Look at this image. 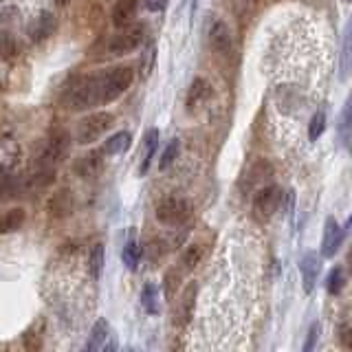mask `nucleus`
Segmentation results:
<instances>
[{
  "label": "nucleus",
  "mask_w": 352,
  "mask_h": 352,
  "mask_svg": "<svg viewBox=\"0 0 352 352\" xmlns=\"http://www.w3.org/2000/svg\"><path fill=\"white\" fill-rule=\"evenodd\" d=\"M71 110H88L93 106H102V82H99V75H91L84 77V80L77 82L71 93L69 99H66Z\"/></svg>",
  "instance_id": "1"
},
{
  "label": "nucleus",
  "mask_w": 352,
  "mask_h": 352,
  "mask_svg": "<svg viewBox=\"0 0 352 352\" xmlns=\"http://www.w3.org/2000/svg\"><path fill=\"white\" fill-rule=\"evenodd\" d=\"M132 80H135V73H132L130 66H117V69L102 73L99 75V82H102V102L104 104L115 102L117 97H121L128 91Z\"/></svg>",
  "instance_id": "2"
},
{
  "label": "nucleus",
  "mask_w": 352,
  "mask_h": 352,
  "mask_svg": "<svg viewBox=\"0 0 352 352\" xmlns=\"http://www.w3.org/2000/svg\"><path fill=\"white\" fill-rule=\"evenodd\" d=\"M115 124L113 113H95L88 115L80 126H77V143L82 146H88V143L97 141L99 137L104 135L106 130H110Z\"/></svg>",
  "instance_id": "3"
},
{
  "label": "nucleus",
  "mask_w": 352,
  "mask_h": 352,
  "mask_svg": "<svg viewBox=\"0 0 352 352\" xmlns=\"http://www.w3.org/2000/svg\"><path fill=\"white\" fill-rule=\"evenodd\" d=\"M190 216H192V205L181 196L165 198L157 207V218L163 225H170V227L183 225L185 220H190Z\"/></svg>",
  "instance_id": "4"
},
{
  "label": "nucleus",
  "mask_w": 352,
  "mask_h": 352,
  "mask_svg": "<svg viewBox=\"0 0 352 352\" xmlns=\"http://www.w3.org/2000/svg\"><path fill=\"white\" fill-rule=\"evenodd\" d=\"M143 27H124V31H119L117 36L108 40V53L110 55H128L132 51H137L143 42Z\"/></svg>",
  "instance_id": "5"
},
{
  "label": "nucleus",
  "mask_w": 352,
  "mask_h": 352,
  "mask_svg": "<svg viewBox=\"0 0 352 352\" xmlns=\"http://www.w3.org/2000/svg\"><path fill=\"white\" fill-rule=\"evenodd\" d=\"M282 205V190L275 185L262 187V190L253 198V209L258 212V216L262 218H271Z\"/></svg>",
  "instance_id": "6"
},
{
  "label": "nucleus",
  "mask_w": 352,
  "mask_h": 352,
  "mask_svg": "<svg viewBox=\"0 0 352 352\" xmlns=\"http://www.w3.org/2000/svg\"><path fill=\"white\" fill-rule=\"evenodd\" d=\"M117 348V337L113 333V328L106 322V319H99V322L93 326L91 339L86 341V350H99V352H108Z\"/></svg>",
  "instance_id": "7"
},
{
  "label": "nucleus",
  "mask_w": 352,
  "mask_h": 352,
  "mask_svg": "<svg viewBox=\"0 0 352 352\" xmlns=\"http://www.w3.org/2000/svg\"><path fill=\"white\" fill-rule=\"evenodd\" d=\"M71 146V137H69V132L66 130H58V132H53V137L47 141V148H44L42 152V165H53V163H58L66 150H69Z\"/></svg>",
  "instance_id": "8"
},
{
  "label": "nucleus",
  "mask_w": 352,
  "mask_h": 352,
  "mask_svg": "<svg viewBox=\"0 0 352 352\" xmlns=\"http://www.w3.org/2000/svg\"><path fill=\"white\" fill-rule=\"evenodd\" d=\"M346 231L339 227L337 220L330 216L326 218V225H324V240H322V256L324 258H333L335 253L339 251L341 242H344Z\"/></svg>",
  "instance_id": "9"
},
{
  "label": "nucleus",
  "mask_w": 352,
  "mask_h": 352,
  "mask_svg": "<svg viewBox=\"0 0 352 352\" xmlns=\"http://www.w3.org/2000/svg\"><path fill=\"white\" fill-rule=\"evenodd\" d=\"M322 258H319L317 253L311 251V253H304V258L300 260V273H302V282H304V291L306 293H313L315 291L319 271H322Z\"/></svg>",
  "instance_id": "10"
},
{
  "label": "nucleus",
  "mask_w": 352,
  "mask_h": 352,
  "mask_svg": "<svg viewBox=\"0 0 352 352\" xmlns=\"http://www.w3.org/2000/svg\"><path fill=\"white\" fill-rule=\"evenodd\" d=\"M352 73V16L348 18L341 36V53H339V80H348Z\"/></svg>",
  "instance_id": "11"
},
{
  "label": "nucleus",
  "mask_w": 352,
  "mask_h": 352,
  "mask_svg": "<svg viewBox=\"0 0 352 352\" xmlns=\"http://www.w3.org/2000/svg\"><path fill=\"white\" fill-rule=\"evenodd\" d=\"M102 154H104V150L102 152H88V154H84V157L77 159V163H75L77 176H82V179H95V176L104 168Z\"/></svg>",
  "instance_id": "12"
},
{
  "label": "nucleus",
  "mask_w": 352,
  "mask_h": 352,
  "mask_svg": "<svg viewBox=\"0 0 352 352\" xmlns=\"http://www.w3.org/2000/svg\"><path fill=\"white\" fill-rule=\"evenodd\" d=\"M337 137L341 146L346 150H352V97L346 99L344 108H341L339 119H337Z\"/></svg>",
  "instance_id": "13"
},
{
  "label": "nucleus",
  "mask_w": 352,
  "mask_h": 352,
  "mask_svg": "<svg viewBox=\"0 0 352 352\" xmlns=\"http://www.w3.org/2000/svg\"><path fill=\"white\" fill-rule=\"evenodd\" d=\"M209 44L220 55H227L231 51V31L223 20H216L209 29Z\"/></svg>",
  "instance_id": "14"
},
{
  "label": "nucleus",
  "mask_w": 352,
  "mask_h": 352,
  "mask_svg": "<svg viewBox=\"0 0 352 352\" xmlns=\"http://www.w3.org/2000/svg\"><path fill=\"white\" fill-rule=\"evenodd\" d=\"M137 7H139V0H119L113 9V25L119 29L128 27L137 16Z\"/></svg>",
  "instance_id": "15"
},
{
  "label": "nucleus",
  "mask_w": 352,
  "mask_h": 352,
  "mask_svg": "<svg viewBox=\"0 0 352 352\" xmlns=\"http://www.w3.org/2000/svg\"><path fill=\"white\" fill-rule=\"evenodd\" d=\"M55 31V16L49 14V11H44V14H40V18H36V22L31 25L29 29V36L33 42H42L53 36Z\"/></svg>",
  "instance_id": "16"
},
{
  "label": "nucleus",
  "mask_w": 352,
  "mask_h": 352,
  "mask_svg": "<svg viewBox=\"0 0 352 352\" xmlns=\"http://www.w3.org/2000/svg\"><path fill=\"white\" fill-rule=\"evenodd\" d=\"M209 95H212V86H209V82L203 80V77H196V80L192 82V86H190V93H187V102L185 104L190 110H194L201 104H205Z\"/></svg>",
  "instance_id": "17"
},
{
  "label": "nucleus",
  "mask_w": 352,
  "mask_h": 352,
  "mask_svg": "<svg viewBox=\"0 0 352 352\" xmlns=\"http://www.w3.org/2000/svg\"><path fill=\"white\" fill-rule=\"evenodd\" d=\"M194 300H196V284H190L183 291L181 300H179V308H176V315H179L181 326H187L194 317Z\"/></svg>",
  "instance_id": "18"
},
{
  "label": "nucleus",
  "mask_w": 352,
  "mask_h": 352,
  "mask_svg": "<svg viewBox=\"0 0 352 352\" xmlns=\"http://www.w3.org/2000/svg\"><path fill=\"white\" fill-rule=\"evenodd\" d=\"M132 146V135L128 130H121L117 135H113L110 139H106L104 143V154L108 157H115V154H124L128 148Z\"/></svg>",
  "instance_id": "19"
},
{
  "label": "nucleus",
  "mask_w": 352,
  "mask_h": 352,
  "mask_svg": "<svg viewBox=\"0 0 352 352\" xmlns=\"http://www.w3.org/2000/svg\"><path fill=\"white\" fill-rule=\"evenodd\" d=\"M141 306L146 308V313L150 315H157L159 313V286L148 282L143 286V293H141Z\"/></svg>",
  "instance_id": "20"
},
{
  "label": "nucleus",
  "mask_w": 352,
  "mask_h": 352,
  "mask_svg": "<svg viewBox=\"0 0 352 352\" xmlns=\"http://www.w3.org/2000/svg\"><path fill=\"white\" fill-rule=\"evenodd\" d=\"M102 269H104V245H95L93 251L88 253V273H91L93 280L102 278Z\"/></svg>",
  "instance_id": "21"
},
{
  "label": "nucleus",
  "mask_w": 352,
  "mask_h": 352,
  "mask_svg": "<svg viewBox=\"0 0 352 352\" xmlns=\"http://www.w3.org/2000/svg\"><path fill=\"white\" fill-rule=\"evenodd\" d=\"M159 148V130H148L146 132V157H143V163H141V174L148 172L150 168V161L154 159V152Z\"/></svg>",
  "instance_id": "22"
},
{
  "label": "nucleus",
  "mask_w": 352,
  "mask_h": 352,
  "mask_svg": "<svg viewBox=\"0 0 352 352\" xmlns=\"http://www.w3.org/2000/svg\"><path fill=\"white\" fill-rule=\"evenodd\" d=\"M22 223H25V209L14 207V209H9V212L5 214V218H3V231H5V234L18 231L22 227Z\"/></svg>",
  "instance_id": "23"
},
{
  "label": "nucleus",
  "mask_w": 352,
  "mask_h": 352,
  "mask_svg": "<svg viewBox=\"0 0 352 352\" xmlns=\"http://www.w3.org/2000/svg\"><path fill=\"white\" fill-rule=\"evenodd\" d=\"M203 258H205V245H192V247H187L185 256H183L185 269H187V271L196 269L198 264L203 262Z\"/></svg>",
  "instance_id": "24"
},
{
  "label": "nucleus",
  "mask_w": 352,
  "mask_h": 352,
  "mask_svg": "<svg viewBox=\"0 0 352 352\" xmlns=\"http://www.w3.org/2000/svg\"><path fill=\"white\" fill-rule=\"evenodd\" d=\"M71 207H73V201H71L69 192H60V194H55L53 201H51V214L66 216V214L71 212Z\"/></svg>",
  "instance_id": "25"
},
{
  "label": "nucleus",
  "mask_w": 352,
  "mask_h": 352,
  "mask_svg": "<svg viewBox=\"0 0 352 352\" xmlns=\"http://www.w3.org/2000/svg\"><path fill=\"white\" fill-rule=\"evenodd\" d=\"M121 258H124V264L130 269V271H135L139 267V260H141V247L137 245V242H128V245L124 247V253H121Z\"/></svg>",
  "instance_id": "26"
},
{
  "label": "nucleus",
  "mask_w": 352,
  "mask_h": 352,
  "mask_svg": "<svg viewBox=\"0 0 352 352\" xmlns=\"http://www.w3.org/2000/svg\"><path fill=\"white\" fill-rule=\"evenodd\" d=\"M326 130V113L324 110H317V113L313 115L311 124H308V139L311 141H317L319 137L324 135Z\"/></svg>",
  "instance_id": "27"
},
{
  "label": "nucleus",
  "mask_w": 352,
  "mask_h": 352,
  "mask_svg": "<svg viewBox=\"0 0 352 352\" xmlns=\"http://www.w3.org/2000/svg\"><path fill=\"white\" fill-rule=\"evenodd\" d=\"M179 150H181V141L179 139H172L168 143V148L163 150L161 154V163H159V168L165 170V168H170V165L176 161V157H179Z\"/></svg>",
  "instance_id": "28"
},
{
  "label": "nucleus",
  "mask_w": 352,
  "mask_h": 352,
  "mask_svg": "<svg viewBox=\"0 0 352 352\" xmlns=\"http://www.w3.org/2000/svg\"><path fill=\"white\" fill-rule=\"evenodd\" d=\"M344 282H346V275H344V269L341 267H335L328 275V282H326V289L330 295H337L341 289H344Z\"/></svg>",
  "instance_id": "29"
},
{
  "label": "nucleus",
  "mask_w": 352,
  "mask_h": 352,
  "mask_svg": "<svg viewBox=\"0 0 352 352\" xmlns=\"http://www.w3.org/2000/svg\"><path fill=\"white\" fill-rule=\"evenodd\" d=\"M18 53V42H14V38L9 33H3V55L5 60H11Z\"/></svg>",
  "instance_id": "30"
},
{
  "label": "nucleus",
  "mask_w": 352,
  "mask_h": 352,
  "mask_svg": "<svg viewBox=\"0 0 352 352\" xmlns=\"http://www.w3.org/2000/svg\"><path fill=\"white\" fill-rule=\"evenodd\" d=\"M319 333H322V326H319V322H315L311 326V330H308V339H306V344H304V352H311L315 348V344L319 341Z\"/></svg>",
  "instance_id": "31"
},
{
  "label": "nucleus",
  "mask_w": 352,
  "mask_h": 352,
  "mask_svg": "<svg viewBox=\"0 0 352 352\" xmlns=\"http://www.w3.org/2000/svg\"><path fill=\"white\" fill-rule=\"evenodd\" d=\"M170 0H143V5H146L148 11H163L168 7Z\"/></svg>",
  "instance_id": "32"
},
{
  "label": "nucleus",
  "mask_w": 352,
  "mask_h": 352,
  "mask_svg": "<svg viewBox=\"0 0 352 352\" xmlns=\"http://www.w3.org/2000/svg\"><path fill=\"white\" fill-rule=\"evenodd\" d=\"M341 341H344L346 348H352V326H346L341 330Z\"/></svg>",
  "instance_id": "33"
},
{
  "label": "nucleus",
  "mask_w": 352,
  "mask_h": 352,
  "mask_svg": "<svg viewBox=\"0 0 352 352\" xmlns=\"http://www.w3.org/2000/svg\"><path fill=\"white\" fill-rule=\"evenodd\" d=\"M352 229V216L348 218V223H346V227H344V231H350Z\"/></svg>",
  "instance_id": "34"
},
{
  "label": "nucleus",
  "mask_w": 352,
  "mask_h": 352,
  "mask_svg": "<svg viewBox=\"0 0 352 352\" xmlns=\"http://www.w3.org/2000/svg\"><path fill=\"white\" fill-rule=\"evenodd\" d=\"M66 3H69V0H58V5H66Z\"/></svg>",
  "instance_id": "35"
},
{
  "label": "nucleus",
  "mask_w": 352,
  "mask_h": 352,
  "mask_svg": "<svg viewBox=\"0 0 352 352\" xmlns=\"http://www.w3.org/2000/svg\"><path fill=\"white\" fill-rule=\"evenodd\" d=\"M348 3H352V0H348Z\"/></svg>",
  "instance_id": "36"
}]
</instances>
